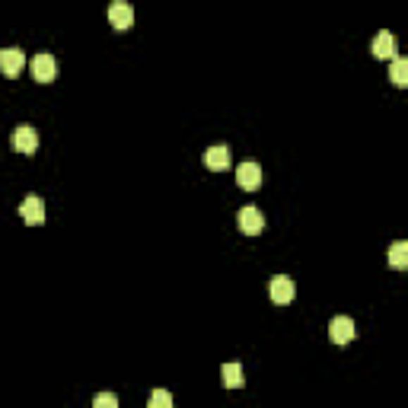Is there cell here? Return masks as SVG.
I'll use <instances>...</instances> for the list:
<instances>
[{
  "mask_svg": "<svg viewBox=\"0 0 408 408\" xmlns=\"http://www.w3.org/2000/svg\"><path fill=\"white\" fill-rule=\"evenodd\" d=\"M20 217L26 223H32V227H39L42 221H45V204H42L39 194H26L20 204Z\"/></svg>",
  "mask_w": 408,
  "mask_h": 408,
  "instance_id": "cell-5",
  "label": "cell"
},
{
  "mask_svg": "<svg viewBox=\"0 0 408 408\" xmlns=\"http://www.w3.org/2000/svg\"><path fill=\"white\" fill-rule=\"evenodd\" d=\"M240 230L246 236H259L265 230V214L259 208H242L240 211Z\"/></svg>",
  "mask_w": 408,
  "mask_h": 408,
  "instance_id": "cell-9",
  "label": "cell"
},
{
  "mask_svg": "<svg viewBox=\"0 0 408 408\" xmlns=\"http://www.w3.org/2000/svg\"><path fill=\"white\" fill-rule=\"evenodd\" d=\"M389 80H392L395 87H408V61L405 58H392V64H389Z\"/></svg>",
  "mask_w": 408,
  "mask_h": 408,
  "instance_id": "cell-14",
  "label": "cell"
},
{
  "mask_svg": "<svg viewBox=\"0 0 408 408\" xmlns=\"http://www.w3.org/2000/svg\"><path fill=\"white\" fill-rule=\"evenodd\" d=\"M93 408H118V399H115V392H99L93 399Z\"/></svg>",
  "mask_w": 408,
  "mask_h": 408,
  "instance_id": "cell-16",
  "label": "cell"
},
{
  "mask_svg": "<svg viewBox=\"0 0 408 408\" xmlns=\"http://www.w3.org/2000/svg\"><path fill=\"white\" fill-rule=\"evenodd\" d=\"M236 182H240V188H246V192H255V188L261 185V166L259 163H240V166H236Z\"/></svg>",
  "mask_w": 408,
  "mask_h": 408,
  "instance_id": "cell-8",
  "label": "cell"
},
{
  "mask_svg": "<svg viewBox=\"0 0 408 408\" xmlns=\"http://www.w3.org/2000/svg\"><path fill=\"white\" fill-rule=\"evenodd\" d=\"M29 70H32V80L51 83L54 77H58V61H54V54L42 51V54H35V58L29 61Z\"/></svg>",
  "mask_w": 408,
  "mask_h": 408,
  "instance_id": "cell-1",
  "label": "cell"
},
{
  "mask_svg": "<svg viewBox=\"0 0 408 408\" xmlns=\"http://www.w3.org/2000/svg\"><path fill=\"white\" fill-rule=\"evenodd\" d=\"M109 23H112L115 29H131L134 26V7L131 4H125V0H115L112 7H109Z\"/></svg>",
  "mask_w": 408,
  "mask_h": 408,
  "instance_id": "cell-6",
  "label": "cell"
},
{
  "mask_svg": "<svg viewBox=\"0 0 408 408\" xmlns=\"http://www.w3.org/2000/svg\"><path fill=\"white\" fill-rule=\"evenodd\" d=\"M204 166H208L211 173H223V169L230 166V147H223V144L208 147L204 150Z\"/></svg>",
  "mask_w": 408,
  "mask_h": 408,
  "instance_id": "cell-10",
  "label": "cell"
},
{
  "mask_svg": "<svg viewBox=\"0 0 408 408\" xmlns=\"http://www.w3.org/2000/svg\"><path fill=\"white\" fill-rule=\"evenodd\" d=\"M389 265L395 268V271H402V268H408V242H392L389 246Z\"/></svg>",
  "mask_w": 408,
  "mask_h": 408,
  "instance_id": "cell-13",
  "label": "cell"
},
{
  "mask_svg": "<svg viewBox=\"0 0 408 408\" xmlns=\"http://www.w3.org/2000/svg\"><path fill=\"white\" fill-rule=\"evenodd\" d=\"M221 376H223V386H227V389H242V386H246L240 364H223V367H221Z\"/></svg>",
  "mask_w": 408,
  "mask_h": 408,
  "instance_id": "cell-12",
  "label": "cell"
},
{
  "mask_svg": "<svg viewBox=\"0 0 408 408\" xmlns=\"http://www.w3.org/2000/svg\"><path fill=\"white\" fill-rule=\"evenodd\" d=\"M13 147H16V154H26V156H32L35 150H39V134H35L32 125L13 128Z\"/></svg>",
  "mask_w": 408,
  "mask_h": 408,
  "instance_id": "cell-3",
  "label": "cell"
},
{
  "mask_svg": "<svg viewBox=\"0 0 408 408\" xmlns=\"http://www.w3.org/2000/svg\"><path fill=\"white\" fill-rule=\"evenodd\" d=\"M147 408H173V395L166 389H154L147 399Z\"/></svg>",
  "mask_w": 408,
  "mask_h": 408,
  "instance_id": "cell-15",
  "label": "cell"
},
{
  "mask_svg": "<svg viewBox=\"0 0 408 408\" xmlns=\"http://www.w3.org/2000/svg\"><path fill=\"white\" fill-rule=\"evenodd\" d=\"M373 54L376 58H389L392 61L395 58V35L392 32H386V29H383V32H376V39H373Z\"/></svg>",
  "mask_w": 408,
  "mask_h": 408,
  "instance_id": "cell-11",
  "label": "cell"
},
{
  "mask_svg": "<svg viewBox=\"0 0 408 408\" xmlns=\"http://www.w3.org/2000/svg\"><path fill=\"white\" fill-rule=\"evenodd\" d=\"M26 67V51L23 48H4L0 51V70H4V77H16Z\"/></svg>",
  "mask_w": 408,
  "mask_h": 408,
  "instance_id": "cell-4",
  "label": "cell"
},
{
  "mask_svg": "<svg viewBox=\"0 0 408 408\" xmlns=\"http://www.w3.org/2000/svg\"><path fill=\"white\" fill-rule=\"evenodd\" d=\"M354 319L351 316H335L332 322H328V338H332V345H348L354 342Z\"/></svg>",
  "mask_w": 408,
  "mask_h": 408,
  "instance_id": "cell-2",
  "label": "cell"
},
{
  "mask_svg": "<svg viewBox=\"0 0 408 408\" xmlns=\"http://www.w3.org/2000/svg\"><path fill=\"white\" fill-rule=\"evenodd\" d=\"M268 294H271V300L275 303H290L294 300V294H297V288H294V281H290L288 275H275L271 278V288H268Z\"/></svg>",
  "mask_w": 408,
  "mask_h": 408,
  "instance_id": "cell-7",
  "label": "cell"
}]
</instances>
